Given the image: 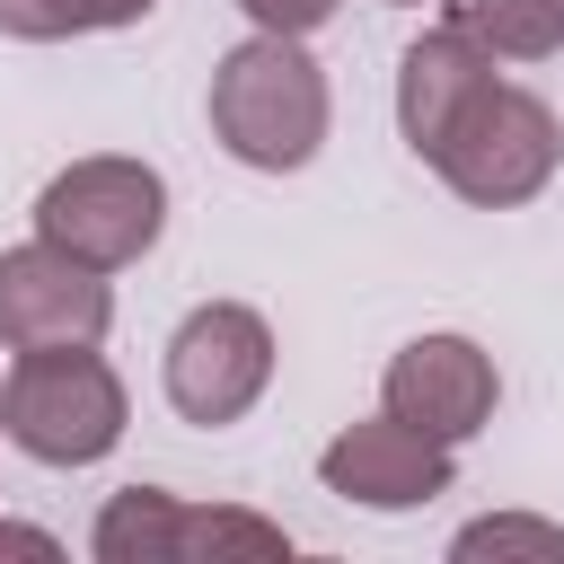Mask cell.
Wrapping results in <instances>:
<instances>
[{
    "label": "cell",
    "instance_id": "cell-1",
    "mask_svg": "<svg viewBox=\"0 0 564 564\" xmlns=\"http://www.w3.org/2000/svg\"><path fill=\"white\" fill-rule=\"evenodd\" d=\"M326 70L300 53V35H247L212 62V141L238 159V167H264V176H291L317 159L326 141Z\"/></svg>",
    "mask_w": 564,
    "mask_h": 564
},
{
    "label": "cell",
    "instance_id": "cell-2",
    "mask_svg": "<svg viewBox=\"0 0 564 564\" xmlns=\"http://www.w3.org/2000/svg\"><path fill=\"white\" fill-rule=\"evenodd\" d=\"M0 432L44 467H97L123 441V379L88 344L18 352V370L0 379Z\"/></svg>",
    "mask_w": 564,
    "mask_h": 564
},
{
    "label": "cell",
    "instance_id": "cell-3",
    "mask_svg": "<svg viewBox=\"0 0 564 564\" xmlns=\"http://www.w3.org/2000/svg\"><path fill=\"white\" fill-rule=\"evenodd\" d=\"M167 229V176L150 159H70L44 194H35V238H53L62 256L97 264V273H123L159 247Z\"/></svg>",
    "mask_w": 564,
    "mask_h": 564
},
{
    "label": "cell",
    "instance_id": "cell-4",
    "mask_svg": "<svg viewBox=\"0 0 564 564\" xmlns=\"http://www.w3.org/2000/svg\"><path fill=\"white\" fill-rule=\"evenodd\" d=\"M555 159H564L555 106L529 97V88H502V79H485V88L467 97V115H458V123L441 132V150H432L441 185H449L458 203H485V212L529 203V194L555 176Z\"/></svg>",
    "mask_w": 564,
    "mask_h": 564
},
{
    "label": "cell",
    "instance_id": "cell-5",
    "mask_svg": "<svg viewBox=\"0 0 564 564\" xmlns=\"http://www.w3.org/2000/svg\"><path fill=\"white\" fill-rule=\"evenodd\" d=\"M273 379V326L247 300H203L176 335H167V405L185 423H238Z\"/></svg>",
    "mask_w": 564,
    "mask_h": 564
},
{
    "label": "cell",
    "instance_id": "cell-6",
    "mask_svg": "<svg viewBox=\"0 0 564 564\" xmlns=\"http://www.w3.org/2000/svg\"><path fill=\"white\" fill-rule=\"evenodd\" d=\"M115 326V291L97 264L62 256L53 238L0 247V344L44 352V344H97Z\"/></svg>",
    "mask_w": 564,
    "mask_h": 564
},
{
    "label": "cell",
    "instance_id": "cell-7",
    "mask_svg": "<svg viewBox=\"0 0 564 564\" xmlns=\"http://www.w3.org/2000/svg\"><path fill=\"white\" fill-rule=\"evenodd\" d=\"M494 397H502L494 352L467 344V335H414V344H397L388 370H379V405H388L397 423L449 441V449L494 423Z\"/></svg>",
    "mask_w": 564,
    "mask_h": 564
},
{
    "label": "cell",
    "instance_id": "cell-8",
    "mask_svg": "<svg viewBox=\"0 0 564 564\" xmlns=\"http://www.w3.org/2000/svg\"><path fill=\"white\" fill-rule=\"evenodd\" d=\"M317 476H326V494H344V502H361V511H414V502L449 494L458 467H449V441H432V432H414V423H397V414L379 405L370 423H344V432L326 441Z\"/></svg>",
    "mask_w": 564,
    "mask_h": 564
},
{
    "label": "cell",
    "instance_id": "cell-9",
    "mask_svg": "<svg viewBox=\"0 0 564 564\" xmlns=\"http://www.w3.org/2000/svg\"><path fill=\"white\" fill-rule=\"evenodd\" d=\"M494 79V53L449 18V26H423L405 53H397V132H405V150L414 159H432L441 150V132L467 115V97Z\"/></svg>",
    "mask_w": 564,
    "mask_h": 564
},
{
    "label": "cell",
    "instance_id": "cell-10",
    "mask_svg": "<svg viewBox=\"0 0 564 564\" xmlns=\"http://www.w3.org/2000/svg\"><path fill=\"white\" fill-rule=\"evenodd\" d=\"M88 546H97V564H176L185 555V502L159 494V485H123L97 511Z\"/></svg>",
    "mask_w": 564,
    "mask_h": 564
},
{
    "label": "cell",
    "instance_id": "cell-11",
    "mask_svg": "<svg viewBox=\"0 0 564 564\" xmlns=\"http://www.w3.org/2000/svg\"><path fill=\"white\" fill-rule=\"evenodd\" d=\"M458 26L502 53V62H546L564 53V0H458Z\"/></svg>",
    "mask_w": 564,
    "mask_h": 564
},
{
    "label": "cell",
    "instance_id": "cell-12",
    "mask_svg": "<svg viewBox=\"0 0 564 564\" xmlns=\"http://www.w3.org/2000/svg\"><path fill=\"white\" fill-rule=\"evenodd\" d=\"M159 0H0V35L18 44H62V35H106V26H141Z\"/></svg>",
    "mask_w": 564,
    "mask_h": 564
},
{
    "label": "cell",
    "instance_id": "cell-13",
    "mask_svg": "<svg viewBox=\"0 0 564 564\" xmlns=\"http://www.w3.org/2000/svg\"><path fill=\"white\" fill-rule=\"evenodd\" d=\"M449 555H546V564H564V529H546V520H476V529H458L449 538Z\"/></svg>",
    "mask_w": 564,
    "mask_h": 564
},
{
    "label": "cell",
    "instance_id": "cell-14",
    "mask_svg": "<svg viewBox=\"0 0 564 564\" xmlns=\"http://www.w3.org/2000/svg\"><path fill=\"white\" fill-rule=\"evenodd\" d=\"M238 9H247L264 35H308V26H326L344 0H238Z\"/></svg>",
    "mask_w": 564,
    "mask_h": 564
},
{
    "label": "cell",
    "instance_id": "cell-15",
    "mask_svg": "<svg viewBox=\"0 0 564 564\" xmlns=\"http://www.w3.org/2000/svg\"><path fill=\"white\" fill-rule=\"evenodd\" d=\"M0 555H62V546H53L44 529H9V520H0Z\"/></svg>",
    "mask_w": 564,
    "mask_h": 564
},
{
    "label": "cell",
    "instance_id": "cell-16",
    "mask_svg": "<svg viewBox=\"0 0 564 564\" xmlns=\"http://www.w3.org/2000/svg\"><path fill=\"white\" fill-rule=\"evenodd\" d=\"M397 9H423V0H397Z\"/></svg>",
    "mask_w": 564,
    "mask_h": 564
}]
</instances>
